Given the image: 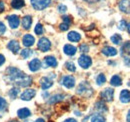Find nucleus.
<instances>
[{"mask_svg": "<svg viewBox=\"0 0 130 122\" xmlns=\"http://www.w3.org/2000/svg\"><path fill=\"white\" fill-rule=\"evenodd\" d=\"M5 79L8 81V83H14L19 87H28L32 84L31 76L26 75L21 70H19L18 68H15V67L7 68Z\"/></svg>", "mask_w": 130, "mask_h": 122, "instance_id": "nucleus-1", "label": "nucleus"}, {"mask_svg": "<svg viewBox=\"0 0 130 122\" xmlns=\"http://www.w3.org/2000/svg\"><path fill=\"white\" fill-rule=\"evenodd\" d=\"M76 92H77V94H79L81 96L90 97L92 95V93H93V90H92V87L89 85V83H87L86 81H83L78 85Z\"/></svg>", "mask_w": 130, "mask_h": 122, "instance_id": "nucleus-2", "label": "nucleus"}, {"mask_svg": "<svg viewBox=\"0 0 130 122\" xmlns=\"http://www.w3.org/2000/svg\"><path fill=\"white\" fill-rule=\"evenodd\" d=\"M51 0H31L33 8L36 10H43L49 6Z\"/></svg>", "mask_w": 130, "mask_h": 122, "instance_id": "nucleus-3", "label": "nucleus"}, {"mask_svg": "<svg viewBox=\"0 0 130 122\" xmlns=\"http://www.w3.org/2000/svg\"><path fill=\"white\" fill-rule=\"evenodd\" d=\"M37 47H38V49H39L40 51L46 52V51H49V49H50V47H51V42L49 41L47 38L42 37V38L39 39Z\"/></svg>", "mask_w": 130, "mask_h": 122, "instance_id": "nucleus-4", "label": "nucleus"}, {"mask_svg": "<svg viewBox=\"0 0 130 122\" xmlns=\"http://www.w3.org/2000/svg\"><path fill=\"white\" fill-rule=\"evenodd\" d=\"M82 122H106V121H105V118L102 115H100L98 113H94V114H90V115L86 116L83 119Z\"/></svg>", "mask_w": 130, "mask_h": 122, "instance_id": "nucleus-5", "label": "nucleus"}, {"mask_svg": "<svg viewBox=\"0 0 130 122\" xmlns=\"http://www.w3.org/2000/svg\"><path fill=\"white\" fill-rule=\"evenodd\" d=\"M78 63H79V65L81 66L82 68L87 69V68H89V67L91 66V64H92V59H91L89 56L83 54V55H81V56L79 57Z\"/></svg>", "mask_w": 130, "mask_h": 122, "instance_id": "nucleus-6", "label": "nucleus"}, {"mask_svg": "<svg viewBox=\"0 0 130 122\" xmlns=\"http://www.w3.org/2000/svg\"><path fill=\"white\" fill-rule=\"evenodd\" d=\"M101 98L104 100V101H107V102H110L113 100V96H114V90L112 88H105L103 91L101 92Z\"/></svg>", "mask_w": 130, "mask_h": 122, "instance_id": "nucleus-7", "label": "nucleus"}, {"mask_svg": "<svg viewBox=\"0 0 130 122\" xmlns=\"http://www.w3.org/2000/svg\"><path fill=\"white\" fill-rule=\"evenodd\" d=\"M61 83L64 85L66 88L70 89L72 87H74L75 85V78L71 75H67V76H64L61 80Z\"/></svg>", "mask_w": 130, "mask_h": 122, "instance_id": "nucleus-8", "label": "nucleus"}, {"mask_svg": "<svg viewBox=\"0 0 130 122\" xmlns=\"http://www.w3.org/2000/svg\"><path fill=\"white\" fill-rule=\"evenodd\" d=\"M7 20L9 22V26L12 28V29H16L17 27L19 26V23H20V20H19V17L17 15H10L7 17Z\"/></svg>", "mask_w": 130, "mask_h": 122, "instance_id": "nucleus-9", "label": "nucleus"}, {"mask_svg": "<svg viewBox=\"0 0 130 122\" xmlns=\"http://www.w3.org/2000/svg\"><path fill=\"white\" fill-rule=\"evenodd\" d=\"M35 95H36V91H35L34 89H26L25 91L21 94L20 98H21L22 100L28 101V100H31Z\"/></svg>", "mask_w": 130, "mask_h": 122, "instance_id": "nucleus-10", "label": "nucleus"}, {"mask_svg": "<svg viewBox=\"0 0 130 122\" xmlns=\"http://www.w3.org/2000/svg\"><path fill=\"white\" fill-rule=\"evenodd\" d=\"M119 9L126 14H130V0H121L119 2Z\"/></svg>", "mask_w": 130, "mask_h": 122, "instance_id": "nucleus-11", "label": "nucleus"}, {"mask_svg": "<svg viewBox=\"0 0 130 122\" xmlns=\"http://www.w3.org/2000/svg\"><path fill=\"white\" fill-rule=\"evenodd\" d=\"M7 47H8V49H9L12 53H14V54L18 53V51L20 50V44H19V42L16 41V40H11V41L7 44Z\"/></svg>", "mask_w": 130, "mask_h": 122, "instance_id": "nucleus-12", "label": "nucleus"}, {"mask_svg": "<svg viewBox=\"0 0 130 122\" xmlns=\"http://www.w3.org/2000/svg\"><path fill=\"white\" fill-rule=\"evenodd\" d=\"M22 42H23V45L25 46V47H31L34 44V42H35V39H34V37H33L32 35L26 34V35L23 36Z\"/></svg>", "mask_w": 130, "mask_h": 122, "instance_id": "nucleus-13", "label": "nucleus"}, {"mask_svg": "<svg viewBox=\"0 0 130 122\" xmlns=\"http://www.w3.org/2000/svg\"><path fill=\"white\" fill-rule=\"evenodd\" d=\"M40 85H41V88L43 90H46L53 85V81L51 79H49L48 77H42L40 80Z\"/></svg>", "mask_w": 130, "mask_h": 122, "instance_id": "nucleus-14", "label": "nucleus"}, {"mask_svg": "<svg viewBox=\"0 0 130 122\" xmlns=\"http://www.w3.org/2000/svg\"><path fill=\"white\" fill-rule=\"evenodd\" d=\"M101 52L106 56H115L117 54V50L114 47H111V46H106V47L102 48Z\"/></svg>", "mask_w": 130, "mask_h": 122, "instance_id": "nucleus-15", "label": "nucleus"}, {"mask_svg": "<svg viewBox=\"0 0 130 122\" xmlns=\"http://www.w3.org/2000/svg\"><path fill=\"white\" fill-rule=\"evenodd\" d=\"M40 67H41V62H40L39 59H37V58L31 60L30 63H29V69H30L31 71H33V72L38 71V70L40 69Z\"/></svg>", "mask_w": 130, "mask_h": 122, "instance_id": "nucleus-16", "label": "nucleus"}, {"mask_svg": "<svg viewBox=\"0 0 130 122\" xmlns=\"http://www.w3.org/2000/svg\"><path fill=\"white\" fill-rule=\"evenodd\" d=\"M67 38L71 42H78L81 39V35L78 32H76V31H71V32L68 33Z\"/></svg>", "mask_w": 130, "mask_h": 122, "instance_id": "nucleus-17", "label": "nucleus"}, {"mask_svg": "<svg viewBox=\"0 0 130 122\" xmlns=\"http://www.w3.org/2000/svg\"><path fill=\"white\" fill-rule=\"evenodd\" d=\"M63 51H64V53L66 55H68V56H73V55L76 53L77 49H76L75 46L71 45V44H66V45L64 46V48H63Z\"/></svg>", "mask_w": 130, "mask_h": 122, "instance_id": "nucleus-18", "label": "nucleus"}, {"mask_svg": "<svg viewBox=\"0 0 130 122\" xmlns=\"http://www.w3.org/2000/svg\"><path fill=\"white\" fill-rule=\"evenodd\" d=\"M17 115L20 119H25V118H27L31 115V112L28 108H21L17 111Z\"/></svg>", "mask_w": 130, "mask_h": 122, "instance_id": "nucleus-19", "label": "nucleus"}, {"mask_svg": "<svg viewBox=\"0 0 130 122\" xmlns=\"http://www.w3.org/2000/svg\"><path fill=\"white\" fill-rule=\"evenodd\" d=\"M31 24H32V17L29 15L24 16L23 19H22V27L24 29L28 30L31 27Z\"/></svg>", "mask_w": 130, "mask_h": 122, "instance_id": "nucleus-20", "label": "nucleus"}, {"mask_svg": "<svg viewBox=\"0 0 130 122\" xmlns=\"http://www.w3.org/2000/svg\"><path fill=\"white\" fill-rule=\"evenodd\" d=\"M120 101L122 103H128L130 102V91L124 89L120 93Z\"/></svg>", "mask_w": 130, "mask_h": 122, "instance_id": "nucleus-21", "label": "nucleus"}, {"mask_svg": "<svg viewBox=\"0 0 130 122\" xmlns=\"http://www.w3.org/2000/svg\"><path fill=\"white\" fill-rule=\"evenodd\" d=\"M44 62L47 66H50V67H56L57 66V60L53 56H46L44 59Z\"/></svg>", "mask_w": 130, "mask_h": 122, "instance_id": "nucleus-22", "label": "nucleus"}, {"mask_svg": "<svg viewBox=\"0 0 130 122\" xmlns=\"http://www.w3.org/2000/svg\"><path fill=\"white\" fill-rule=\"evenodd\" d=\"M64 98V96L62 94H56V95H53L50 99H49L48 103L49 104H54V103H57V102H60L62 101Z\"/></svg>", "mask_w": 130, "mask_h": 122, "instance_id": "nucleus-23", "label": "nucleus"}, {"mask_svg": "<svg viewBox=\"0 0 130 122\" xmlns=\"http://www.w3.org/2000/svg\"><path fill=\"white\" fill-rule=\"evenodd\" d=\"M25 5L24 0H12L11 1V7L14 9H20Z\"/></svg>", "mask_w": 130, "mask_h": 122, "instance_id": "nucleus-24", "label": "nucleus"}, {"mask_svg": "<svg viewBox=\"0 0 130 122\" xmlns=\"http://www.w3.org/2000/svg\"><path fill=\"white\" fill-rule=\"evenodd\" d=\"M6 110H7V102L4 98L0 97V117L3 116V114Z\"/></svg>", "mask_w": 130, "mask_h": 122, "instance_id": "nucleus-25", "label": "nucleus"}, {"mask_svg": "<svg viewBox=\"0 0 130 122\" xmlns=\"http://www.w3.org/2000/svg\"><path fill=\"white\" fill-rule=\"evenodd\" d=\"M110 84L113 85V86H120L122 84V79L118 75H114L110 79Z\"/></svg>", "mask_w": 130, "mask_h": 122, "instance_id": "nucleus-26", "label": "nucleus"}, {"mask_svg": "<svg viewBox=\"0 0 130 122\" xmlns=\"http://www.w3.org/2000/svg\"><path fill=\"white\" fill-rule=\"evenodd\" d=\"M95 109L97 110L98 112H106L107 111V107H106V105L102 102V101H98V102H96V104H95Z\"/></svg>", "mask_w": 130, "mask_h": 122, "instance_id": "nucleus-27", "label": "nucleus"}, {"mask_svg": "<svg viewBox=\"0 0 130 122\" xmlns=\"http://www.w3.org/2000/svg\"><path fill=\"white\" fill-rule=\"evenodd\" d=\"M19 92H20V89L18 87H12L9 90V96H10V98L11 99H15L17 96H18Z\"/></svg>", "mask_w": 130, "mask_h": 122, "instance_id": "nucleus-28", "label": "nucleus"}, {"mask_svg": "<svg viewBox=\"0 0 130 122\" xmlns=\"http://www.w3.org/2000/svg\"><path fill=\"white\" fill-rule=\"evenodd\" d=\"M31 54H32V50H30V49H28V48H26V49H23L22 51H21V53H20V55H21V57L22 58H28L29 56H31Z\"/></svg>", "mask_w": 130, "mask_h": 122, "instance_id": "nucleus-29", "label": "nucleus"}, {"mask_svg": "<svg viewBox=\"0 0 130 122\" xmlns=\"http://www.w3.org/2000/svg\"><path fill=\"white\" fill-rule=\"evenodd\" d=\"M65 67H66V69H67L68 71H70V72H74V71L76 70V67H75V65H74V63H73L72 61L66 62V63H65Z\"/></svg>", "mask_w": 130, "mask_h": 122, "instance_id": "nucleus-30", "label": "nucleus"}, {"mask_svg": "<svg viewBox=\"0 0 130 122\" xmlns=\"http://www.w3.org/2000/svg\"><path fill=\"white\" fill-rule=\"evenodd\" d=\"M111 41L113 42L114 44H120L122 41V37L119 34H114L113 36H111Z\"/></svg>", "mask_w": 130, "mask_h": 122, "instance_id": "nucleus-31", "label": "nucleus"}, {"mask_svg": "<svg viewBox=\"0 0 130 122\" xmlns=\"http://www.w3.org/2000/svg\"><path fill=\"white\" fill-rule=\"evenodd\" d=\"M96 82H97V85H102V84H104V83L106 82V77H105V75L102 74V73H100L97 76V78H96Z\"/></svg>", "mask_w": 130, "mask_h": 122, "instance_id": "nucleus-32", "label": "nucleus"}, {"mask_svg": "<svg viewBox=\"0 0 130 122\" xmlns=\"http://www.w3.org/2000/svg\"><path fill=\"white\" fill-rule=\"evenodd\" d=\"M122 51L124 53H126L127 55H130V41H127L124 43V45L122 46Z\"/></svg>", "mask_w": 130, "mask_h": 122, "instance_id": "nucleus-33", "label": "nucleus"}, {"mask_svg": "<svg viewBox=\"0 0 130 122\" xmlns=\"http://www.w3.org/2000/svg\"><path fill=\"white\" fill-rule=\"evenodd\" d=\"M34 31H35V33H36L37 35H41V34L43 33V26H42L40 23H38V24L35 26Z\"/></svg>", "mask_w": 130, "mask_h": 122, "instance_id": "nucleus-34", "label": "nucleus"}, {"mask_svg": "<svg viewBox=\"0 0 130 122\" xmlns=\"http://www.w3.org/2000/svg\"><path fill=\"white\" fill-rule=\"evenodd\" d=\"M126 26H127V23H126V21H124V20H121V21L119 22V24H118V28H119L120 30H125Z\"/></svg>", "mask_w": 130, "mask_h": 122, "instance_id": "nucleus-35", "label": "nucleus"}, {"mask_svg": "<svg viewBox=\"0 0 130 122\" xmlns=\"http://www.w3.org/2000/svg\"><path fill=\"white\" fill-rule=\"evenodd\" d=\"M5 32H6V26H5V24L3 22L0 21V36L3 35Z\"/></svg>", "mask_w": 130, "mask_h": 122, "instance_id": "nucleus-36", "label": "nucleus"}, {"mask_svg": "<svg viewBox=\"0 0 130 122\" xmlns=\"http://www.w3.org/2000/svg\"><path fill=\"white\" fill-rule=\"evenodd\" d=\"M68 28H69V25L68 24H66V23H61L60 25H59V29L61 31H66V30H68Z\"/></svg>", "mask_w": 130, "mask_h": 122, "instance_id": "nucleus-37", "label": "nucleus"}, {"mask_svg": "<svg viewBox=\"0 0 130 122\" xmlns=\"http://www.w3.org/2000/svg\"><path fill=\"white\" fill-rule=\"evenodd\" d=\"M66 10H67V7L63 5V4H60L59 6H58V11L60 12V13H64L66 12Z\"/></svg>", "mask_w": 130, "mask_h": 122, "instance_id": "nucleus-38", "label": "nucleus"}, {"mask_svg": "<svg viewBox=\"0 0 130 122\" xmlns=\"http://www.w3.org/2000/svg\"><path fill=\"white\" fill-rule=\"evenodd\" d=\"M89 50V47L87 46V44H82V45H80V51H82V52H87Z\"/></svg>", "mask_w": 130, "mask_h": 122, "instance_id": "nucleus-39", "label": "nucleus"}, {"mask_svg": "<svg viewBox=\"0 0 130 122\" xmlns=\"http://www.w3.org/2000/svg\"><path fill=\"white\" fill-rule=\"evenodd\" d=\"M63 22L66 23V24H68V25H70V23H71V18H70L69 16H63Z\"/></svg>", "mask_w": 130, "mask_h": 122, "instance_id": "nucleus-40", "label": "nucleus"}, {"mask_svg": "<svg viewBox=\"0 0 130 122\" xmlns=\"http://www.w3.org/2000/svg\"><path fill=\"white\" fill-rule=\"evenodd\" d=\"M4 9H5V4H4L3 1L0 0V13H1L2 11H4Z\"/></svg>", "mask_w": 130, "mask_h": 122, "instance_id": "nucleus-41", "label": "nucleus"}, {"mask_svg": "<svg viewBox=\"0 0 130 122\" xmlns=\"http://www.w3.org/2000/svg\"><path fill=\"white\" fill-rule=\"evenodd\" d=\"M4 62H5V57H4L2 54H0V66H1V65H3V64H4Z\"/></svg>", "mask_w": 130, "mask_h": 122, "instance_id": "nucleus-42", "label": "nucleus"}, {"mask_svg": "<svg viewBox=\"0 0 130 122\" xmlns=\"http://www.w3.org/2000/svg\"><path fill=\"white\" fill-rule=\"evenodd\" d=\"M124 63H125L127 66H130V58H125V59H124Z\"/></svg>", "mask_w": 130, "mask_h": 122, "instance_id": "nucleus-43", "label": "nucleus"}, {"mask_svg": "<svg viewBox=\"0 0 130 122\" xmlns=\"http://www.w3.org/2000/svg\"><path fill=\"white\" fill-rule=\"evenodd\" d=\"M63 122H77L75 119H73V118H68V119H66V120H64Z\"/></svg>", "mask_w": 130, "mask_h": 122, "instance_id": "nucleus-44", "label": "nucleus"}, {"mask_svg": "<svg viewBox=\"0 0 130 122\" xmlns=\"http://www.w3.org/2000/svg\"><path fill=\"white\" fill-rule=\"evenodd\" d=\"M86 2H89V3H95V2H98L99 0H85Z\"/></svg>", "mask_w": 130, "mask_h": 122, "instance_id": "nucleus-45", "label": "nucleus"}, {"mask_svg": "<svg viewBox=\"0 0 130 122\" xmlns=\"http://www.w3.org/2000/svg\"><path fill=\"white\" fill-rule=\"evenodd\" d=\"M126 120H127V122H130V110L128 111V113H127V117H126Z\"/></svg>", "mask_w": 130, "mask_h": 122, "instance_id": "nucleus-46", "label": "nucleus"}, {"mask_svg": "<svg viewBox=\"0 0 130 122\" xmlns=\"http://www.w3.org/2000/svg\"><path fill=\"white\" fill-rule=\"evenodd\" d=\"M35 122H45V120H44V119H42V118H38Z\"/></svg>", "mask_w": 130, "mask_h": 122, "instance_id": "nucleus-47", "label": "nucleus"}, {"mask_svg": "<svg viewBox=\"0 0 130 122\" xmlns=\"http://www.w3.org/2000/svg\"><path fill=\"white\" fill-rule=\"evenodd\" d=\"M42 96H43V97H47V96H48V92H44V93L42 94Z\"/></svg>", "mask_w": 130, "mask_h": 122, "instance_id": "nucleus-48", "label": "nucleus"}, {"mask_svg": "<svg viewBox=\"0 0 130 122\" xmlns=\"http://www.w3.org/2000/svg\"><path fill=\"white\" fill-rule=\"evenodd\" d=\"M127 29H128V32L130 33V23L128 24V25H127Z\"/></svg>", "mask_w": 130, "mask_h": 122, "instance_id": "nucleus-49", "label": "nucleus"}, {"mask_svg": "<svg viewBox=\"0 0 130 122\" xmlns=\"http://www.w3.org/2000/svg\"><path fill=\"white\" fill-rule=\"evenodd\" d=\"M8 122H18L17 120H10V121H8Z\"/></svg>", "mask_w": 130, "mask_h": 122, "instance_id": "nucleus-50", "label": "nucleus"}, {"mask_svg": "<svg viewBox=\"0 0 130 122\" xmlns=\"http://www.w3.org/2000/svg\"><path fill=\"white\" fill-rule=\"evenodd\" d=\"M128 85H129V86H130V81H129V82H128Z\"/></svg>", "mask_w": 130, "mask_h": 122, "instance_id": "nucleus-51", "label": "nucleus"}, {"mask_svg": "<svg viewBox=\"0 0 130 122\" xmlns=\"http://www.w3.org/2000/svg\"><path fill=\"white\" fill-rule=\"evenodd\" d=\"M25 122H31V121H25Z\"/></svg>", "mask_w": 130, "mask_h": 122, "instance_id": "nucleus-52", "label": "nucleus"}]
</instances>
